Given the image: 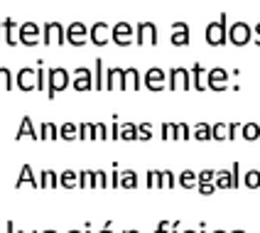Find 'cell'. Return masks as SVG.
<instances>
[{
	"instance_id": "obj_22",
	"label": "cell",
	"mask_w": 260,
	"mask_h": 233,
	"mask_svg": "<svg viewBox=\"0 0 260 233\" xmlns=\"http://www.w3.org/2000/svg\"><path fill=\"white\" fill-rule=\"evenodd\" d=\"M123 88L125 91H138L140 88V74H138V69H125V81H123Z\"/></svg>"
},
{
	"instance_id": "obj_7",
	"label": "cell",
	"mask_w": 260,
	"mask_h": 233,
	"mask_svg": "<svg viewBox=\"0 0 260 233\" xmlns=\"http://www.w3.org/2000/svg\"><path fill=\"white\" fill-rule=\"evenodd\" d=\"M17 42H22L25 47H35V44L40 42V27H37V22H25V25L20 27Z\"/></svg>"
},
{
	"instance_id": "obj_6",
	"label": "cell",
	"mask_w": 260,
	"mask_h": 233,
	"mask_svg": "<svg viewBox=\"0 0 260 233\" xmlns=\"http://www.w3.org/2000/svg\"><path fill=\"white\" fill-rule=\"evenodd\" d=\"M44 44H64L67 42V35H64V27L59 25L57 20L54 22H47L44 25V37H42Z\"/></svg>"
},
{
	"instance_id": "obj_41",
	"label": "cell",
	"mask_w": 260,
	"mask_h": 233,
	"mask_svg": "<svg viewBox=\"0 0 260 233\" xmlns=\"http://www.w3.org/2000/svg\"><path fill=\"white\" fill-rule=\"evenodd\" d=\"M93 140H108V130L103 123H93Z\"/></svg>"
},
{
	"instance_id": "obj_24",
	"label": "cell",
	"mask_w": 260,
	"mask_h": 233,
	"mask_svg": "<svg viewBox=\"0 0 260 233\" xmlns=\"http://www.w3.org/2000/svg\"><path fill=\"white\" fill-rule=\"evenodd\" d=\"M120 140H140V130L133 123H120Z\"/></svg>"
},
{
	"instance_id": "obj_45",
	"label": "cell",
	"mask_w": 260,
	"mask_h": 233,
	"mask_svg": "<svg viewBox=\"0 0 260 233\" xmlns=\"http://www.w3.org/2000/svg\"><path fill=\"white\" fill-rule=\"evenodd\" d=\"M108 184H111L108 175H106L103 170H96V187H108Z\"/></svg>"
},
{
	"instance_id": "obj_47",
	"label": "cell",
	"mask_w": 260,
	"mask_h": 233,
	"mask_svg": "<svg viewBox=\"0 0 260 233\" xmlns=\"http://www.w3.org/2000/svg\"><path fill=\"white\" fill-rule=\"evenodd\" d=\"M199 191H202L204 196H211V194L216 191V182H209V184H199Z\"/></svg>"
},
{
	"instance_id": "obj_18",
	"label": "cell",
	"mask_w": 260,
	"mask_h": 233,
	"mask_svg": "<svg viewBox=\"0 0 260 233\" xmlns=\"http://www.w3.org/2000/svg\"><path fill=\"white\" fill-rule=\"evenodd\" d=\"M40 189H54V187H61L59 184V175L57 172H52V170H42L40 172Z\"/></svg>"
},
{
	"instance_id": "obj_12",
	"label": "cell",
	"mask_w": 260,
	"mask_h": 233,
	"mask_svg": "<svg viewBox=\"0 0 260 233\" xmlns=\"http://www.w3.org/2000/svg\"><path fill=\"white\" fill-rule=\"evenodd\" d=\"M108 37H111V25L108 22H93V27H91V42L96 44V47H103V44H108Z\"/></svg>"
},
{
	"instance_id": "obj_44",
	"label": "cell",
	"mask_w": 260,
	"mask_h": 233,
	"mask_svg": "<svg viewBox=\"0 0 260 233\" xmlns=\"http://www.w3.org/2000/svg\"><path fill=\"white\" fill-rule=\"evenodd\" d=\"M138 130H140V140H152V125L150 123H140Z\"/></svg>"
},
{
	"instance_id": "obj_11",
	"label": "cell",
	"mask_w": 260,
	"mask_h": 233,
	"mask_svg": "<svg viewBox=\"0 0 260 233\" xmlns=\"http://www.w3.org/2000/svg\"><path fill=\"white\" fill-rule=\"evenodd\" d=\"M167 74L162 72V69H157V66H152L150 72L145 74V86L150 88V91H162V88L167 86Z\"/></svg>"
},
{
	"instance_id": "obj_32",
	"label": "cell",
	"mask_w": 260,
	"mask_h": 233,
	"mask_svg": "<svg viewBox=\"0 0 260 233\" xmlns=\"http://www.w3.org/2000/svg\"><path fill=\"white\" fill-rule=\"evenodd\" d=\"M5 42L10 44V47H15L17 44V40H15V20H5Z\"/></svg>"
},
{
	"instance_id": "obj_57",
	"label": "cell",
	"mask_w": 260,
	"mask_h": 233,
	"mask_svg": "<svg viewBox=\"0 0 260 233\" xmlns=\"http://www.w3.org/2000/svg\"><path fill=\"white\" fill-rule=\"evenodd\" d=\"M69 233H86V231H69Z\"/></svg>"
},
{
	"instance_id": "obj_39",
	"label": "cell",
	"mask_w": 260,
	"mask_h": 233,
	"mask_svg": "<svg viewBox=\"0 0 260 233\" xmlns=\"http://www.w3.org/2000/svg\"><path fill=\"white\" fill-rule=\"evenodd\" d=\"M0 88H13V74L8 72V69H0Z\"/></svg>"
},
{
	"instance_id": "obj_10",
	"label": "cell",
	"mask_w": 260,
	"mask_h": 233,
	"mask_svg": "<svg viewBox=\"0 0 260 233\" xmlns=\"http://www.w3.org/2000/svg\"><path fill=\"white\" fill-rule=\"evenodd\" d=\"M113 42L120 44V47H128V44H133V25H130V22L120 20L116 27H113Z\"/></svg>"
},
{
	"instance_id": "obj_48",
	"label": "cell",
	"mask_w": 260,
	"mask_h": 233,
	"mask_svg": "<svg viewBox=\"0 0 260 233\" xmlns=\"http://www.w3.org/2000/svg\"><path fill=\"white\" fill-rule=\"evenodd\" d=\"M241 128H243L241 123H229V140H236V135L241 132Z\"/></svg>"
},
{
	"instance_id": "obj_21",
	"label": "cell",
	"mask_w": 260,
	"mask_h": 233,
	"mask_svg": "<svg viewBox=\"0 0 260 233\" xmlns=\"http://www.w3.org/2000/svg\"><path fill=\"white\" fill-rule=\"evenodd\" d=\"M241 138L248 140V143L260 140V125L258 123H243V128H241Z\"/></svg>"
},
{
	"instance_id": "obj_46",
	"label": "cell",
	"mask_w": 260,
	"mask_h": 233,
	"mask_svg": "<svg viewBox=\"0 0 260 233\" xmlns=\"http://www.w3.org/2000/svg\"><path fill=\"white\" fill-rule=\"evenodd\" d=\"M231 172H233V189H236V187H241V164L238 162H233Z\"/></svg>"
},
{
	"instance_id": "obj_54",
	"label": "cell",
	"mask_w": 260,
	"mask_h": 233,
	"mask_svg": "<svg viewBox=\"0 0 260 233\" xmlns=\"http://www.w3.org/2000/svg\"><path fill=\"white\" fill-rule=\"evenodd\" d=\"M182 233H197V231H191V228H189V231H182Z\"/></svg>"
},
{
	"instance_id": "obj_38",
	"label": "cell",
	"mask_w": 260,
	"mask_h": 233,
	"mask_svg": "<svg viewBox=\"0 0 260 233\" xmlns=\"http://www.w3.org/2000/svg\"><path fill=\"white\" fill-rule=\"evenodd\" d=\"M177 135V125L174 123H162V140H174Z\"/></svg>"
},
{
	"instance_id": "obj_20",
	"label": "cell",
	"mask_w": 260,
	"mask_h": 233,
	"mask_svg": "<svg viewBox=\"0 0 260 233\" xmlns=\"http://www.w3.org/2000/svg\"><path fill=\"white\" fill-rule=\"evenodd\" d=\"M59 184H61L64 189H74V187H79V172H74V170H64V172L59 175Z\"/></svg>"
},
{
	"instance_id": "obj_51",
	"label": "cell",
	"mask_w": 260,
	"mask_h": 233,
	"mask_svg": "<svg viewBox=\"0 0 260 233\" xmlns=\"http://www.w3.org/2000/svg\"><path fill=\"white\" fill-rule=\"evenodd\" d=\"M8 233H15V223H13V221H8Z\"/></svg>"
},
{
	"instance_id": "obj_36",
	"label": "cell",
	"mask_w": 260,
	"mask_h": 233,
	"mask_svg": "<svg viewBox=\"0 0 260 233\" xmlns=\"http://www.w3.org/2000/svg\"><path fill=\"white\" fill-rule=\"evenodd\" d=\"M93 86L99 88V91L106 88V81H103V59H96V84Z\"/></svg>"
},
{
	"instance_id": "obj_3",
	"label": "cell",
	"mask_w": 260,
	"mask_h": 233,
	"mask_svg": "<svg viewBox=\"0 0 260 233\" xmlns=\"http://www.w3.org/2000/svg\"><path fill=\"white\" fill-rule=\"evenodd\" d=\"M67 84H69V72H67V69H61V66L49 69V91H47V96L54 98V93H57V91H64Z\"/></svg>"
},
{
	"instance_id": "obj_31",
	"label": "cell",
	"mask_w": 260,
	"mask_h": 233,
	"mask_svg": "<svg viewBox=\"0 0 260 233\" xmlns=\"http://www.w3.org/2000/svg\"><path fill=\"white\" fill-rule=\"evenodd\" d=\"M79 187H96V172L81 170L79 172Z\"/></svg>"
},
{
	"instance_id": "obj_33",
	"label": "cell",
	"mask_w": 260,
	"mask_h": 233,
	"mask_svg": "<svg viewBox=\"0 0 260 233\" xmlns=\"http://www.w3.org/2000/svg\"><path fill=\"white\" fill-rule=\"evenodd\" d=\"M214 140H229V123H216L214 125Z\"/></svg>"
},
{
	"instance_id": "obj_4",
	"label": "cell",
	"mask_w": 260,
	"mask_h": 233,
	"mask_svg": "<svg viewBox=\"0 0 260 233\" xmlns=\"http://www.w3.org/2000/svg\"><path fill=\"white\" fill-rule=\"evenodd\" d=\"M88 37H91V29H86L84 22H72L69 29H67V42L74 44V47H81V44L91 42Z\"/></svg>"
},
{
	"instance_id": "obj_37",
	"label": "cell",
	"mask_w": 260,
	"mask_h": 233,
	"mask_svg": "<svg viewBox=\"0 0 260 233\" xmlns=\"http://www.w3.org/2000/svg\"><path fill=\"white\" fill-rule=\"evenodd\" d=\"M79 140H93V123L79 125Z\"/></svg>"
},
{
	"instance_id": "obj_49",
	"label": "cell",
	"mask_w": 260,
	"mask_h": 233,
	"mask_svg": "<svg viewBox=\"0 0 260 233\" xmlns=\"http://www.w3.org/2000/svg\"><path fill=\"white\" fill-rule=\"evenodd\" d=\"M170 231H172V223H170V221H162L155 233H170Z\"/></svg>"
},
{
	"instance_id": "obj_13",
	"label": "cell",
	"mask_w": 260,
	"mask_h": 233,
	"mask_svg": "<svg viewBox=\"0 0 260 233\" xmlns=\"http://www.w3.org/2000/svg\"><path fill=\"white\" fill-rule=\"evenodd\" d=\"M226 86H229V72L226 69H211L209 72V88L211 91H226Z\"/></svg>"
},
{
	"instance_id": "obj_26",
	"label": "cell",
	"mask_w": 260,
	"mask_h": 233,
	"mask_svg": "<svg viewBox=\"0 0 260 233\" xmlns=\"http://www.w3.org/2000/svg\"><path fill=\"white\" fill-rule=\"evenodd\" d=\"M59 138H61V140H69V143H74V140H79V128H76L74 123H64V125L59 128Z\"/></svg>"
},
{
	"instance_id": "obj_30",
	"label": "cell",
	"mask_w": 260,
	"mask_h": 233,
	"mask_svg": "<svg viewBox=\"0 0 260 233\" xmlns=\"http://www.w3.org/2000/svg\"><path fill=\"white\" fill-rule=\"evenodd\" d=\"M120 187H125V189H135V187H138V175H135V170H125V172L120 175Z\"/></svg>"
},
{
	"instance_id": "obj_17",
	"label": "cell",
	"mask_w": 260,
	"mask_h": 233,
	"mask_svg": "<svg viewBox=\"0 0 260 233\" xmlns=\"http://www.w3.org/2000/svg\"><path fill=\"white\" fill-rule=\"evenodd\" d=\"M191 79H194V88L197 91H204V88H209V74L204 72V66L197 61L194 64V69H191Z\"/></svg>"
},
{
	"instance_id": "obj_16",
	"label": "cell",
	"mask_w": 260,
	"mask_h": 233,
	"mask_svg": "<svg viewBox=\"0 0 260 233\" xmlns=\"http://www.w3.org/2000/svg\"><path fill=\"white\" fill-rule=\"evenodd\" d=\"M106 88L108 91H113V88H123V81H125V69H108V74H106Z\"/></svg>"
},
{
	"instance_id": "obj_43",
	"label": "cell",
	"mask_w": 260,
	"mask_h": 233,
	"mask_svg": "<svg viewBox=\"0 0 260 233\" xmlns=\"http://www.w3.org/2000/svg\"><path fill=\"white\" fill-rule=\"evenodd\" d=\"M174 140H189V125L187 123H177V135Z\"/></svg>"
},
{
	"instance_id": "obj_60",
	"label": "cell",
	"mask_w": 260,
	"mask_h": 233,
	"mask_svg": "<svg viewBox=\"0 0 260 233\" xmlns=\"http://www.w3.org/2000/svg\"><path fill=\"white\" fill-rule=\"evenodd\" d=\"M214 233H226V231H214Z\"/></svg>"
},
{
	"instance_id": "obj_40",
	"label": "cell",
	"mask_w": 260,
	"mask_h": 233,
	"mask_svg": "<svg viewBox=\"0 0 260 233\" xmlns=\"http://www.w3.org/2000/svg\"><path fill=\"white\" fill-rule=\"evenodd\" d=\"M174 184H177V179L170 170H162V189H172Z\"/></svg>"
},
{
	"instance_id": "obj_50",
	"label": "cell",
	"mask_w": 260,
	"mask_h": 233,
	"mask_svg": "<svg viewBox=\"0 0 260 233\" xmlns=\"http://www.w3.org/2000/svg\"><path fill=\"white\" fill-rule=\"evenodd\" d=\"M253 35H255V44L260 47V22L255 25V27H253Z\"/></svg>"
},
{
	"instance_id": "obj_25",
	"label": "cell",
	"mask_w": 260,
	"mask_h": 233,
	"mask_svg": "<svg viewBox=\"0 0 260 233\" xmlns=\"http://www.w3.org/2000/svg\"><path fill=\"white\" fill-rule=\"evenodd\" d=\"M216 187H221V189H233V172H229V170H216Z\"/></svg>"
},
{
	"instance_id": "obj_34",
	"label": "cell",
	"mask_w": 260,
	"mask_h": 233,
	"mask_svg": "<svg viewBox=\"0 0 260 233\" xmlns=\"http://www.w3.org/2000/svg\"><path fill=\"white\" fill-rule=\"evenodd\" d=\"M25 135H32V138H37V135H35V128H32V120H29V118H22V128L17 130V135H15V138H25ZM37 140H40V138H37Z\"/></svg>"
},
{
	"instance_id": "obj_23",
	"label": "cell",
	"mask_w": 260,
	"mask_h": 233,
	"mask_svg": "<svg viewBox=\"0 0 260 233\" xmlns=\"http://www.w3.org/2000/svg\"><path fill=\"white\" fill-rule=\"evenodd\" d=\"M179 184H182L184 189H194V187H199V175L191 172V170H184V172L179 175Z\"/></svg>"
},
{
	"instance_id": "obj_56",
	"label": "cell",
	"mask_w": 260,
	"mask_h": 233,
	"mask_svg": "<svg viewBox=\"0 0 260 233\" xmlns=\"http://www.w3.org/2000/svg\"><path fill=\"white\" fill-rule=\"evenodd\" d=\"M123 233H140V231H123Z\"/></svg>"
},
{
	"instance_id": "obj_58",
	"label": "cell",
	"mask_w": 260,
	"mask_h": 233,
	"mask_svg": "<svg viewBox=\"0 0 260 233\" xmlns=\"http://www.w3.org/2000/svg\"><path fill=\"white\" fill-rule=\"evenodd\" d=\"M44 233H57V231H52V228H49V231H44Z\"/></svg>"
},
{
	"instance_id": "obj_52",
	"label": "cell",
	"mask_w": 260,
	"mask_h": 233,
	"mask_svg": "<svg viewBox=\"0 0 260 233\" xmlns=\"http://www.w3.org/2000/svg\"><path fill=\"white\" fill-rule=\"evenodd\" d=\"M99 233H113V231H111V228H108V223H106V228H103V231H99Z\"/></svg>"
},
{
	"instance_id": "obj_5",
	"label": "cell",
	"mask_w": 260,
	"mask_h": 233,
	"mask_svg": "<svg viewBox=\"0 0 260 233\" xmlns=\"http://www.w3.org/2000/svg\"><path fill=\"white\" fill-rule=\"evenodd\" d=\"M167 86L172 88V91H177V88H182V91H189L191 88V74L187 72V69H182V66H177V69H172V72L167 74Z\"/></svg>"
},
{
	"instance_id": "obj_8",
	"label": "cell",
	"mask_w": 260,
	"mask_h": 233,
	"mask_svg": "<svg viewBox=\"0 0 260 233\" xmlns=\"http://www.w3.org/2000/svg\"><path fill=\"white\" fill-rule=\"evenodd\" d=\"M170 42L174 47H187L189 44V25L187 22H182V20H177L172 25V32H170Z\"/></svg>"
},
{
	"instance_id": "obj_1",
	"label": "cell",
	"mask_w": 260,
	"mask_h": 233,
	"mask_svg": "<svg viewBox=\"0 0 260 233\" xmlns=\"http://www.w3.org/2000/svg\"><path fill=\"white\" fill-rule=\"evenodd\" d=\"M206 42L211 47H221V44L229 42V15L226 13L206 27Z\"/></svg>"
},
{
	"instance_id": "obj_27",
	"label": "cell",
	"mask_w": 260,
	"mask_h": 233,
	"mask_svg": "<svg viewBox=\"0 0 260 233\" xmlns=\"http://www.w3.org/2000/svg\"><path fill=\"white\" fill-rule=\"evenodd\" d=\"M194 140H202V143L214 140V128H211V125H206V123H199V125L194 128Z\"/></svg>"
},
{
	"instance_id": "obj_35",
	"label": "cell",
	"mask_w": 260,
	"mask_h": 233,
	"mask_svg": "<svg viewBox=\"0 0 260 233\" xmlns=\"http://www.w3.org/2000/svg\"><path fill=\"white\" fill-rule=\"evenodd\" d=\"M147 187L152 189V187H162V172L159 170H150L147 172Z\"/></svg>"
},
{
	"instance_id": "obj_28",
	"label": "cell",
	"mask_w": 260,
	"mask_h": 233,
	"mask_svg": "<svg viewBox=\"0 0 260 233\" xmlns=\"http://www.w3.org/2000/svg\"><path fill=\"white\" fill-rule=\"evenodd\" d=\"M59 138V128L54 123H44L40 128V140H57Z\"/></svg>"
},
{
	"instance_id": "obj_15",
	"label": "cell",
	"mask_w": 260,
	"mask_h": 233,
	"mask_svg": "<svg viewBox=\"0 0 260 233\" xmlns=\"http://www.w3.org/2000/svg\"><path fill=\"white\" fill-rule=\"evenodd\" d=\"M91 76H93L91 69H84V66L76 69V72H74V88H76V91H88V88H93L96 81H93Z\"/></svg>"
},
{
	"instance_id": "obj_42",
	"label": "cell",
	"mask_w": 260,
	"mask_h": 233,
	"mask_svg": "<svg viewBox=\"0 0 260 233\" xmlns=\"http://www.w3.org/2000/svg\"><path fill=\"white\" fill-rule=\"evenodd\" d=\"M209 182H216V170H202L199 172V184H209Z\"/></svg>"
},
{
	"instance_id": "obj_55",
	"label": "cell",
	"mask_w": 260,
	"mask_h": 233,
	"mask_svg": "<svg viewBox=\"0 0 260 233\" xmlns=\"http://www.w3.org/2000/svg\"><path fill=\"white\" fill-rule=\"evenodd\" d=\"M17 233H27V231H17ZM29 233H37V231H29Z\"/></svg>"
},
{
	"instance_id": "obj_59",
	"label": "cell",
	"mask_w": 260,
	"mask_h": 233,
	"mask_svg": "<svg viewBox=\"0 0 260 233\" xmlns=\"http://www.w3.org/2000/svg\"><path fill=\"white\" fill-rule=\"evenodd\" d=\"M233 233H246V231H233Z\"/></svg>"
},
{
	"instance_id": "obj_14",
	"label": "cell",
	"mask_w": 260,
	"mask_h": 233,
	"mask_svg": "<svg viewBox=\"0 0 260 233\" xmlns=\"http://www.w3.org/2000/svg\"><path fill=\"white\" fill-rule=\"evenodd\" d=\"M15 84L22 88V91L37 88V72H35V69H20V72H17V79H15Z\"/></svg>"
},
{
	"instance_id": "obj_9",
	"label": "cell",
	"mask_w": 260,
	"mask_h": 233,
	"mask_svg": "<svg viewBox=\"0 0 260 233\" xmlns=\"http://www.w3.org/2000/svg\"><path fill=\"white\" fill-rule=\"evenodd\" d=\"M138 44H157V27L152 22H140L138 25V37H135Z\"/></svg>"
},
{
	"instance_id": "obj_53",
	"label": "cell",
	"mask_w": 260,
	"mask_h": 233,
	"mask_svg": "<svg viewBox=\"0 0 260 233\" xmlns=\"http://www.w3.org/2000/svg\"><path fill=\"white\" fill-rule=\"evenodd\" d=\"M199 233H206V226H204V223H202V231H199Z\"/></svg>"
},
{
	"instance_id": "obj_19",
	"label": "cell",
	"mask_w": 260,
	"mask_h": 233,
	"mask_svg": "<svg viewBox=\"0 0 260 233\" xmlns=\"http://www.w3.org/2000/svg\"><path fill=\"white\" fill-rule=\"evenodd\" d=\"M25 184H29V187H40V182L35 179V175H32V167H29V164H25V167H22V172H20V179L15 182V187L20 189V187H25Z\"/></svg>"
},
{
	"instance_id": "obj_29",
	"label": "cell",
	"mask_w": 260,
	"mask_h": 233,
	"mask_svg": "<svg viewBox=\"0 0 260 233\" xmlns=\"http://www.w3.org/2000/svg\"><path fill=\"white\" fill-rule=\"evenodd\" d=\"M243 184H246L248 189H258L260 187V170H248L246 175H243Z\"/></svg>"
},
{
	"instance_id": "obj_2",
	"label": "cell",
	"mask_w": 260,
	"mask_h": 233,
	"mask_svg": "<svg viewBox=\"0 0 260 233\" xmlns=\"http://www.w3.org/2000/svg\"><path fill=\"white\" fill-rule=\"evenodd\" d=\"M229 42L236 44V47H246L248 42H250V37H253V27L248 25V22H243V20H238V22H233L231 29H229Z\"/></svg>"
}]
</instances>
